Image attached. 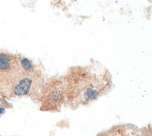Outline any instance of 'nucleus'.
I'll use <instances>...</instances> for the list:
<instances>
[{
	"label": "nucleus",
	"mask_w": 152,
	"mask_h": 136,
	"mask_svg": "<svg viewBox=\"0 0 152 136\" xmlns=\"http://www.w3.org/2000/svg\"><path fill=\"white\" fill-rule=\"evenodd\" d=\"M20 67L16 57L5 53H0V73H12Z\"/></svg>",
	"instance_id": "obj_1"
},
{
	"label": "nucleus",
	"mask_w": 152,
	"mask_h": 136,
	"mask_svg": "<svg viewBox=\"0 0 152 136\" xmlns=\"http://www.w3.org/2000/svg\"><path fill=\"white\" fill-rule=\"evenodd\" d=\"M30 73L25 72V75L19 77L13 88V94L15 96L23 97L30 92L33 85V79L30 77Z\"/></svg>",
	"instance_id": "obj_2"
},
{
	"label": "nucleus",
	"mask_w": 152,
	"mask_h": 136,
	"mask_svg": "<svg viewBox=\"0 0 152 136\" xmlns=\"http://www.w3.org/2000/svg\"><path fill=\"white\" fill-rule=\"evenodd\" d=\"M19 64H20V68L26 73H32L35 70V67L33 63L27 58H25V57L20 58Z\"/></svg>",
	"instance_id": "obj_3"
},
{
	"label": "nucleus",
	"mask_w": 152,
	"mask_h": 136,
	"mask_svg": "<svg viewBox=\"0 0 152 136\" xmlns=\"http://www.w3.org/2000/svg\"><path fill=\"white\" fill-rule=\"evenodd\" d=\"M99 95H100V91H99V89H97L95 87H92V86H88L84 91V99L86 100H87V102L96 99L99 97Z\"/></svg>",
	"instance_id": "obj_4"
},
{
	"label": "nucleus",
	"mask_w": 152,
	"mask_h": 136,
	"mask_svg": "<svg viewBox=\"0 0 152 136\" xmlns=\"http://www.w3.org/2000/svg\"><path fill=\"white\" fill-rule=\"evenodd\" d=\"M62 92L60 90H54L50 95V100L51 102L54 103H58L62 99Z\"/></svg>",
	"instance_id": "obj_5"
},
{
	"label": "nucleus",
	"mask_w": 152,
	"mask_h": 136,
	"mask_svg": "<svg viewBox=\"0 0 152 136\" xmlns=\"http://www.w3.org/2000/svg\"><path fill=\"white\" fill-rule=\"evenodd\" d=\"M6 113V109L4 107H0V116H2Z\"/></svg>",
	"instance_id": "obj_6"
},
{
	"label": "nucleus",
	"mask_w": 152,
	"mask_h": 136,
	"mask_svg": "<svg viewBox=\"0 0 152 136\" xmlns=\"http://www.w3.org/2000/svg\"><path fill=\"white\" fill-rule=\"evenodd\" d=\"M121 136H132V135H130V134H125V135H121Z\"/></svg>",
	"instance_id": "obj_7"
}]
</instances>
